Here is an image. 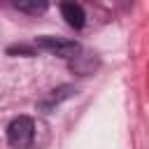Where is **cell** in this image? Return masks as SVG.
Returning <instances> with one entry per match:
<instances>
[{
	"instance_id": "obj_1",
	"label": "cell",
	"mask_w": 149,
	"mask_h": 149,
	"mask_svg": "<svg viewBox=\"0 0 149 149\" xmlns=\"http://www.w3.org/2000/svg\"><path fill=\"white\" fill-rule=\"evenodd\" d=\"M35 47L44 49L49 54H56L61 58H70V61H74L77 54L81 51L79 42L68 40V37H56V35H40V37H35Z\"/></svg>"
},
{
	"instance_id": "obj_2",
	"label": "cell",
	"mask_w": 149,
	"mask_h": 149,
	"mask_svg": "<svg viewBox=\"0 0 149 149\" xmlns=\"http://www.w3.org/2000/svg\"><path fill=\"white\" fill-rule=\"evenodd\" d=\"M35 137V123L30 116H14L7 126V140L16 149H26L33 144Z\"/></svg>"
},
{
	"instance_id": "obj_3",
	"label": "cell",
	"mask_w": 149,
	"mask_h": 149,
	"mask_svg": "<svg viewBox=\"0 0 149 149\" xmlns=\"http://www.w3.org/2000/svg\"><path fill=\"white\" fill-rule=\"evenodd\" d=\"M61 14H63L65 23L74 30H81L86 23V12L79 2H61Z\"/></svg>"
},
{
	"instance_id": "obj_4",
	"label": "cell",
	"mask_w": 149,
	"mask_h": 149,
	"mask_svg": "<svg viewBox=\"0 0 149 149\" xmlns=\"http://www.w3.org/2000/svg\"><path fill=\"white\" fill-rule=\"evenodd\" d=\"M74 93H77V91H74V86H70V84H63V86H58V88L49 91V93H47V98L40 102V107H42V109H54L58 102H63V100L72 98Z\"/></svg>"
},
{
	"instance_id": "obj_5",
	"label": "cell",
	"mask_w": 149,
	"mask_h": 149,
	"mask_svg": "<svg viewBox=\"0 0 149 149\" xmlns=\"http://www.w3.org/2000/svg\"><path fill=\"white\" fill-rule=\"evenodd\" d=\"M14 7L19 12H26V14H40V12H44L49 7V2L47 0H16Z\"/></svg>"
},
{
	"instance_id": "obj_6",
	"label": "cell",
	"mask_w": 149,
	"mask_h": 149,
	"mask_svg": "<svg viewBox=\"0 0 149 149\" xmlns=\"http://www.w3.org/2000/svg\"><path fill=\"white\" fill-rule=\"evenodd\" d=\"M14 54H21V56H35V47H26V44L7 47V56H14Z\"/></svg>"
}]
</instances>
